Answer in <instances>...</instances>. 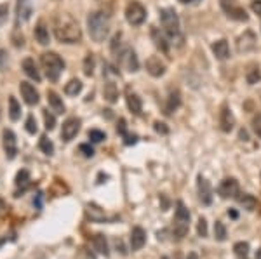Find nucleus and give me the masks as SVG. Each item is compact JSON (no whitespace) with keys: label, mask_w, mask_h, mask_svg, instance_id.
Wrapping results in <instances>:
<instances>
[{"label":"nucleus","mask_w":261,"mask_h":259,"mask_svg":"<svg viewBox=\"0 0 261 259\" xmlns=\"http://www.w3.org/2000/svg\"><path fill=\"white\" fill-rule=\"evenodd\" d=\"M44 122H46L47 131H53L54 125H56V119H54V115H51L49 110H44Z\"/></svg>","instance_id":"e433bc0d"},{"label":"nucleus","mask_w":261,"mask_h":259,"mask_svg":"<svg viewBox=\"0 0 261 259\" xmlns=\"http://www.w3.org/2000/svg\"><path fill=\"white\" fill-rule=\"evenodd\" d=\"M78 131H80V119L70 117L68 120H65V124L61 127V139L68 143V141H72L78 134Z\"/></svg>","instance_id":"9d476101"},{"label":"nucleus","mask_w":261,"mask_h":259,"mask_svg":"<svg viewBox=\"0 0 261 259\" xmlns=\"http://www.w3.org/2000/svg\"><path fill=\"white\" fill-rule=\"evenodd\" d=\"M239 137H240V139H242V141H247V139H249V134H247V131H244V129H242V131L239 132Z\"/></svg>","instance_id":"8fccbe9b"},{"label":"nucleus","mask_w":261,"mask_h":259,"mask_svg":"<svg viewBox=\"0 0 261 259\" xmlns=\"http://www.w3.org/2000/svg\"><path fill=\"white\" fill-rule=\"evenodd\" d=\"M252 131L261 137V115H256L252 119Z\"/></svg>","instance_id":"37998d69"},{"label":"nucleus","mask_w":261,"mask_h":259,"mask_svg":"<svg viewBox=\"0 0 261 259\" xmlns=\"http://www.w3.org/2000/svg\"><path fill=\"white\" fill-rule=\"evenodd\" d=\"M228 216H232V218L235 219L237 218V213H235V211H228Z\"/></svg>","instance_id":"3c124183"},{"label":"nucleus","mask_w":261,"mask_h":259,"mask_svg":"<svg viewBox=\"0 0 261 259\" xmlns=\"http://www.w3.org/2000/svg\"><path fill=\"white\" fill-rule=\"evenodd\" d=\"M78 150H80L82 155L87 157V159H91V157L94 155V150H93V146H91V144H80V146H78Z\"/></svg>","instance_id":"79ce46f5"},{"label":"nucleus","mask_w":261,"mask_h":259,"mask_svg":"<svg viewBox=\"0 0 261 259\" xmlns=\"http://www.w3.org/2000/svg\"><path fill=\"white\" fill-rule=\"evenodd\" d=\"M118 65H120L124 70L133 72V73L138 72V68H140V63H138V58L133 49H124L120 54H118Z\"/></svg>","instance_id":"1a4fd4ad"},{"label":"nucleus","mask_w":261,"mask_h":259,"mask_svg":"<svg viewBox=\"0 0 261 259\" xmlns=\"http://www.w3.org/2000/svg\"><path fill=\"white\" fill-rule=\"evenodd\" d=\"M7 13H9V9H7L6 4H0V25L7 19Z\"/></svg>","instance_id":"a18cd8bd"},{"label":"nucleus","mask_w":261,"mask_h":259,"mask_svg":"<svg viewBox=\"0 0 261 259\" xmlns=\"http://www.w3.org/2000/svg\"><path fill=\"white\" fill-rule=\"evenodd\" d=\"M152 37L155 38V45L159 47L162 53L167 54V53H169V45H167V40H165L164 35L159 33V30H152Z\"/></svg>","instance_id":"473e14b6"},{"label":"nucleus","mask_w":261,"mask_h":259,"mask_svg":"<svg viewBox=\"0 0 261 259\" xmlns=\"http://www.w3.org/2000/svg\"><path fill=\"white\" fill-rule=\"evenodd\" d=\"M160 23L162 28L169 37H176L180 33V18L174 13V9H162L160 11Z\"/></svg>","instance_id":"39448f33"},{"label":"nucleus","mask_w":261,"mask_h":259,"mask_svg":"<svg viewBox=\"0 0 261 259\" xmlns=\"http://www.w3.org/2000/svg\"><path fill=\"white\" fill-rule=\"evenodd\" d=\"M197 233H199V237H207V221H205L204 218L199 219V223H197Z\"/></svg>","instance_id":"ea45409f"},{"label":"nucleus","mask_w":261,"mask_h":259,"mask_svg":"<svg viewBox=\"0 0 261 259\" xmlns=\"http://www.w3.org/2000/svg\"><path fill=\"white\" fill-rule=\"evenodd\" d=\"M80 91H82V82L78 80V78H72V80L65 85V92L68 94V96H77Z\"/></svg>","instance_id":"2f4dec72"},{"label":"nucleus","mask_w":261,"mask_h":259,"mask_svg":"<svg viewBox=\"0 0 261 259\" xmlns=\"http://www.w3.org/2000/svg\"><path fill=\"white\" fill-rule=\"evenodd\" d=\"M2 143H4V151H6L7 159H14L16 153H18V146H16V136L13 131L6 129L2 132Z\"/></svg>","instance_id":"f8f14e48"},{"label":"nucleus","mask_w":261,"mask_h":259,"mask_svg":"<svg viewBox=\"0 0 261 259\" xmlns=\"http://www.w3.org/2000/svg\"><path fill=\"white\" fill-rule=\"evenodd\" d=\"M28 183H30V172L26 169H21L16 176V186L21 188V191H25L28 188Z\"/></svg>","instance_id":"c85d7f7f"},{"label":"nucleus","mask_w":261,"mask_h":259,"mask_svg":"<svg viewBox=\"0 0 261 259\" xmlns=\"http://www.w3.org/2000/svg\"><path fill=\"white\" fill-rule=\"evenodd\" d=\"M188 228H190V213H188L187 207H185V203L181 202V200H178L172 235L178 238V240H181V238H183L185 235L188 233Z\"/></svg>","instance_id":"20e7f679"},{"label":"nucleus","mask_w":261,"mask_h":259,"mask_svg":"<svg viewBox=\"0 0 261 259\" xmlns=\"http://www.w3.org/2000/svg\"><path fill=\"white\" fill-rule=\"evenodd\" d=\"M235 125V117H233L232 110L228 108V105H223L220 110V129L223 132H230Z\"/></svg>","instance_id":"ddd939ff"},{"label":"nucleus","mask_w":261,"mask_h":259,"mask_svg":"<svg viewBox=\"0 0 261 259\" xmlns=\"http://www.w3.org/2000/svg\"><path fill=\"white\" fill-rule=\"evenodd\" d=\"M23 70H25V73L31 78V80L40 82V72H38L37 65H35V61L31 60V58H26V60L23 61Z\"/></svg>","instance_id":"412c9836"},{"label":"nucleus","mask_w":261,"mask_h":259,"mask_svg":"<svg viewBox=\"0 0 261 259\" xmlns=\"http://www.w3.org/2000/svg\"><path fill=\"white\" fill-rule=\"evenodd\" d=\"M181 105V94L178 91H171L167 97V105H165V113L171 115L174 110H178V107Z\"/></svg>","instance_id":"4be33fe9"},{"label":"nucleus","mask_w":261,"mask_h":259,"mask_svg":"<svg viewBox=\"0 0 261 259\" xmlns=\"http://www.w3.org/2000/svg\"><path fill=\"white\" fill-rule=\"evenodd\" d=\"M0 117H2V108H0Z\"/></svg>","instance_id":"5fc2aeb1"},{"label":"nucleus","mask_w":261,"mask_h":259,"mask_svg":"<svg viewBox=\"0 0 261 259\" xmlns=\"http://www.w3.org/2000/svg\"><path fill=\"white\" fill-rule=\"evenodd\" d=\"M117 131L120 132L122 136H127V129H125V120L124 119H120V122H118V127H117Z\"/></svg>","instance_id":"de8ad7c7"},{"label":"nucleus","mask_w":261,"mask_h":259,"mask_svg":"<svg viewBox=\"0 0 261 259\" xmlns=\"http://www.w3.org/2000/svg\"><path fill=\"white\" fill-rule=\"evenodd\" d=\"M256 259H261V249L256 250Z\"/></svg>","instance_id":"603ef678"},{"label":"nucleus","mask_w":261,"mask_h":259,"mask_svg":"<svg viewBox=\"0 0 261 259\" xmlns=\"http://www.w3.org/2000/svg\"><path fill=\"white\" fill-rule=\"evenodd\" d=\"M40 63L44 72H46V75L51 82H56L59 75L63 73V70H65V61L56 53H44L40 56Z\"/></svg>","instance_id":"7ed1b4c3"},{"label":"nucleus","mask_w":261,"mask_h":259,"mask_svg":"<svg viewBox=\"0 0 261 259\" xmlns=\"http://www.w3.org/2000/svg\"><path fill=\"white\" fill-rule=\"evenodd\" d=\"M38 146H40V150L46 153V155H53V153H54V144H53V141H51L47 136L40 137V143H38Z\"/></svg>","instance_id":"72a5a7b5"},{"label":"nucleus","mask_w":261,"mask_h":259,"mask_svg":"<svg viewBox=\"0 0 261 259\" xmlns=\"http://www.w3.org/2000/svg\"><path fill=\"white\" fill-rule=\"evenodd\" d=\"M19 92H21V97L25 99L26 105H37L38 103L37 89H35L31 84H28V82H21V84H19Z\"/></svg>","instance_id":"2eb2a0df"},{"label":"nucleus","mask_w":261,"mask_h":259,"mask_svg":"<svg viewBox=\"0 0 261 259\" xmlns=\"http://www.w3.org/2000/svg\"><path fill=\"white\" fill-rule=\"evenodd\" d=\"M125 101H127V108L134 115H141V110H143V105H141V99L138 94L130 92V89H127V94H125Z\"/></svg>","instance_id":"6ab92c4d"},{"label":"nucleus","mask_w":261,"mask_h":259,"mask_svg":"<svg viewBox=\"0 0 261 259\" xmlns=\"http://www.w3.org/2000/svg\"><path fill=\"white\" fill-rule=\"evenodd\" d=\"M146 244V233L141 226H134L130 231V249L133 250H140L141 247Z\"/></svg>","instance_id":"f3484780"},{"label":"nucleus","mask_w":261,"mask_h":259,"mask_svg":"<svg viewBox=\"0 0 261 259\" xmlns=\"http://www.w3.org/2000/svg\"><path fill=\"white\" fill-rule=\"evenodd\" d=\"M251 9H252V13H254V14L261 16V0H254V2L251 4Z\"/></svg>","instance_id":"49530a36"},{"label":"nucleus","mask_w":261,"mask_h":259,"mask_svg":"<svg viewBox=\"0 0 261 259\" xmlns=\"http://www.w3.org/2000/svg\"><path fill=\"white\" fill-rule=\"evenodd\" d=\"M153 127H155V131L160 132V134H167V132H169V127L164 122H155V124H153Z\"/></svg>","instance_id":"c03bdc74"},{"label":"nucleus","mask_w":261,"mask_h":259,"mask_svg":"<svg viewBox=\"0 0 261 259\" xmlns=\"http://www.w3.org/2000/svg\"><path fill=\"white\" fill-rule=\"evenodd\" d=\"M47 101H49L51 108H53L56 113H65V105H63V99L54 91L47 92Z\"/></svg>","instance_id":"393cba45"},{"label":"nucleus","mask_w":261,"mask_h":259,"mask_svg":"<svg viewBox=\"0 0 261 259\" xmlns=\"http://www.w3.org/2000/svg\"><path fill=\"white\" fill-rule=\"evenodd\" d=\"M89 139L93 141V143H101L103 139H106L105 132L98 131V129H93V131H89Z\"/></svg>","instance_id":"58836bf2"},{"label":"nucleus","mask_w":261,"mask_h":259,"mask_svg":"<svg viewBox=\"0 0 261 259\" xmlns=\"http://www.w3.org/2000/svg\"><path fill=\"white\" fill-rule=\"evenodd\" d=\"M9 117H11V120H14V122L19 120V117H21V107H19L18 99L13 96L9 97Z\"/></svg>","instance_id":"c756f323"},{"label":"nucleus","mask_w":261,"mask_h":259,"mask_svg":"<svg viewBox=\"0 0 261 259\" xmlns=\"http://www.w3.org/2000/svg\"><path fill=\"white\" fill-rule=\"evenodd\" d=\"M180 2H183V4H188V2H195V0H180Z\"/></svg>","instance_id":"864d4df0"},{"label":"nucleus","mask_w":261,"mask_h":259,"mask_svg":"<svg viewBox=\"0 0 261 259\" xmlns=\"http://www.w3.org/2000/svg\"><path fill=\"white\" fill-rule=\"evenodd\" d=\"M218 193L223 198H235L239 195V183L233 178H227L218 186Z\"/></svg>","instance_id":"9b49d317"},{"label":"nucleus","mask_w":261,"mask_h":259,"mask_svg":"<svg viewBox=\"0 0 261 259\" xmlns=\"http://www.w3.org/2000/svg\"><path fill=\"white\" fill-rule=\"evenodd\" d=\"M54 35L63 44H78L82 40L80 26L66 13H59L54 18Z\"/></svg>","instance_id":"f257e3e1"},{"label":"nucleus","mask_w":261,"mask_h":259,"mask_svg":"<svg viewBox=\"0 0 261 259\" xmlns=\"http://www.w3.org/2000/svg\"><path fill=\"white\" fill-rule=\"evenodd\" d=\"M256 44H258V38H256L254 31L247 30L237 38V53L239 54H249L256 49Z\"/></svg>","instance_id":"6e6552de"},{"label":"nucleus","mask_w":261,"mask_h":259,"mask_svg":"<svg viewBox=\"0 0 261 259\" xmlns=\"http://www.w3.org/2000/svg\"><path fill=\"white\" fill-rule=\"evenodd\" d=\"M26 131H28L30 134H35V132H37V120H35L33 115H30L28 119H26Z\"/></svg>","instance_id":"a19ab883"},{"label":"nucleus","mask_w":261,"mask_h":259,"mask_svg":"<svg viewBox=\"0 0 261 259\" xmlns=\"http://www.w3.org/2000/svg\"><path fill=\"white\" fill-rule=\"evenodd\" d=\"M146 72L152 77H162L165 73V63L159 56H150L146 60Z\"/></svg>","instance_id":"4468645a"},{"label":"nucleus","mask_w":261,"mask_h":259,"mask_svg":"<svg viewBox=\"0 0 261 259\" xmlns=\"http://www.w3.org/2000/svg\"><path fill=\"white\" fill-rule=\"evenodd\" d=\"M35 38H37V42H38V44H42V45L49 44V30L46 28L44 23H38L37 28H35Z\"/></svg>","instance_id":"bb28decb"},{"label":"nucleus","mask_w":261,"mask_h":259,"mask_svg":"<svg viewBox=\"0 0 261 259\" xmlns=\"http://www.w3.org/2000/svg\"><path fill=\"white\" fill-rule=\"evenodd\" d=\"M103 96L108 103H115L118 99V89L113 82H106L105 87H103Z\"/></svg>","instance_id":"5701e85b"},{"label":"nucleus","mask_w":261,"mask_h":259,"mask_svg":"<svg viewBox=\"0 0 261 259\" xmlns=\"http://www.w3.org/2000/svg\"><path fill=\"white\" fill-rule=\"evenodd\" d=\"M239 202L246 211H254L256 205H258V200L252 197V195H249V193H244L242 197H239Z\"/></svg>","instance_id":"7c9ffc66"},{"label":"nucleus","mask_w":261,"mask_h":259,"mask_svg":"<svg viewBox=\"0 0 261 259\" xmlns=\"http://www.w3.org/2000/svg\"><path fill=\"white\" fill-rule=\"evenodd\" d=\"M197 186H199V197H200V200H202V203L209 205V203L212 202L211 183H209L205 178H202V176H199V183H197Z\"/></svg>","instance_id":"dca6fc26"},{"label":"nucleus","mask_w":261,"mask_h":259,"mask_svg":"<svg viewBox=\"0 0 261 259\" xmlns=\"http://www.w3.org/2000/svg\"><path fill=\"white\" fill-rule=\"evenodd\" d=\"M125 19H127V23L133 26L143 25L146 19V9L140 2L133 0V2H129L127 7H125Z\"/></svg>","instance_id":"423d86ee"},{"label":"nucleus","mask_w":261,"mask_h":259,"mask_svg":"<svg viewBox=\"0 0 261 259\" xmlns=\"http://www.w3.org/2000/svg\"><path fill=\"white\" fill-rule=\"evenodd\" d=\"M6 61H7V56H6V53H4V50L0 49V66H4V65H6Z\"/></svg>","instance_id":"09e8293b"},{"label":"nucleus","mask_w":261,"mask_h":259,"mask_svg":"<svg viewBox=\"0 0 261 259\" xmlns=\"http://www.w3.org/2000/svg\"><path fill=\"white\" fill-rule=\"evenodd\" d=\"M93 72H94V58H93V54H87V58L84 61V73L87 77H91Z\"/></svg>","instance_id":"4c0bfd02"},{"label":"nucleus","mask_w":261,"mask_h":259,"mask_svg":"<svg viewBox=\"0 0 261 259\" xmlns=\"http://www.w3.org/2000/svg\"><path fill=\"white\" fill-rule=\"evenodd\" d=\"M212 53H214V56L218 58L220 61L227 60L228 54H230V47H228V42L227 40H218L214 44L211 45Z\"/></svg>","instance_id":"aec40b11"},{"label":"nucleus","mask_w":261,"mask_h":259,"mask_svg":"<svg viewBox=\"0 0 261 259\" xmlns=\"http://www.w3.org/2000/svg\"><path fill=\"white\" fill-rule=\"evenodd\" d=\"M246 80H247V84H258V82L261 80V72H259V66L258 65H249V68H247V72H246Z\"/></svg>","instance_id":"a878e982"},{"label":"nucleus","mask_w":261,"mask_h":259,"mask_svg":"<svg viewBox=\"0 0 261 259\" xmlns=\"http://www.w3.org/2000/svg\"><path fill=\"white\" fill-rule=\"evenodd\" d=\"M87 30L94 42H103L108 37L110 31V19L103 13H91L87 18Z\"/></svg>","instance_id":"f03ea898"},{"label":"nucleus","mask_w":261,"mask_h":259,"mask_svg":"<svg viewBox=\"0 0 261 259\" xmlns=\"http://www.w3.org/2000/svg\"><path fill=\"white\" fill-rule=\"evenodd\" d=\"M233 250H235L237 256L246 257L247 252H249V244H247V242H237V244L233 245Z\"/></svg>","instance_id":"c9c22d12"},{"label":"nucleus","mask_w":261,"mask_h":259,"mask_svg":"<svg viewBox=\"0 0 261 259\" xmlns=\"http://www.w3.org/2000/svg\"><path fill=\"white\" fill-rule=\"evenodd\" d=\"M85 213L93 221H106V214L103 213V209H100L98 205H94V203H89V205H87Z\"/></svg>","instance_id":"cd10ccee"},{"label":"nucleus","mask_w":261,"mask_h":259,"mask_svg":"<svg viewBox=\"0 0 261 259\" xmlns=\"http://www.w3.org/2000/svg\"><path fill=\"white\" fill-rule=\"evenodd\" d=\"M214 237L218 242H225L227 240V228L221 221H216L214 223Z\"/></svg>","instance_id":"f704fd0d"},{"label":"nucleus","mask_w":261,"mask_h":259,"mask_svg":"<svg viewBox=\"0 0 261 259\" xmlns=\"http://www.w3.org/2000/svg\"><path fill=\"white\" fill-rule=\"evenodd\" d=\"M244 259H246V257H244Z\"/></svg>","instance_id":"6e6d98bb"},{"label":"nucleus","mask_w":261,"mask_h":259,"mask_svg":"<svg viewBox=\"0 0 261 259\" xmlns=\"http://www.w3.org/2000/svg\"><path fill=\"white\" fill-rule=\"evenodd\" d=\"M93 245H94V249L98 250L100 254H103V256H108V244H106V237L105 235H101V233H96L93 237Z\"/></svg>","instance_id":"b1692460"},{"label":"nucleus","mask_w":261,"mask_h":259,"mask_svg":"<svg viewBox=\"0 0 261 259\" xmlns=\"http://www.w3.org/2000/svg\"><path fill=\"white\" fill-rule=\"evenodd\" d=\"M221 9L227 13L228 18L235 19V21H247V13L237 0H220Z\"/></svg>","instance_id":"0eeeda50"},{"label":"nucleus","mask_w":261,"mask_h":259,"mask_svg":"<svg viewBox=\"0 0 261 259\" xmlns=\"http://www.w3.org/2000/svg\"><path fill=\"white\" fill-rule=\"evenodd\" d=\"M16 14H18V21H28L31 16V0H18Z\"/></svg>","instance_id":"a211bd4d"}]
</instances>
